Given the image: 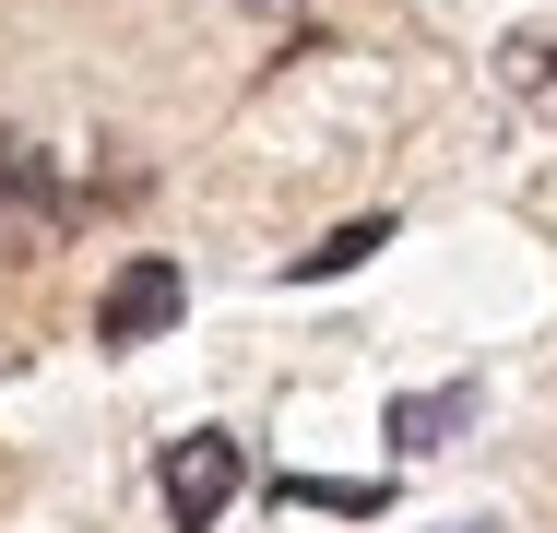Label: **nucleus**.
Masks as SVG:
<instances>
[{"instance_id": "f257e3e1", "label": "nucleus", "mask_w": 557, "mask_h": 533, "mask_svg": "<svg viewBox=\"0 0 557 533\" xmlns=\"http://www.w3.org/2000/svg\"><path fill=\"white\" fill-rule=\"evenodd\" d=\"M72 237V178L36 142H0V261H48Z\"/></svg>"}, {"instance_id": "f03ea898", "label": "nucleus", "mask_w": 557, "mask_h": 533, "mask_svg": "<svg viewBox=\"0 0 557 533\" xmlns=\"http://www.w3.org/2000/svg\"><path fill=\"white\" fill-rule=\"evenodd\" d=\"M237 474H249V462H237V438H225V426H190V438L154 462L166 522H178V533H214V522H225V498H237Z\"/></svg>"}, {"instance_id": "7ed1b4c3", "label": "nucleus", "mask_w": 557, "mask_h": 533, "mask_svg": "<svg viewBox=\"0 0 557 533\" xmlns=\"http://www.w3.org/2000/svg\"><path fill=\"white\" fill-rule=\"evenodd\" d=\"M178 309H190L178 261H154V249H143V261H119V273H108V297H96V344H154Z\"/></svg>"}, {"instance_id": "20e7f679", "label": "nucleus", "mask_w": 557, "mask_h": 533, "mask_svg": "<svg viewBox=\"0 0 557 533\" xmlns=\"http://www.w3.org/2000/svg\"><path fill=\"white\" fill-rule=\"evenodd\" d=\"M462 426H474V380H440V392H404L392 404V438L404 450H450Z\"/></svg>"}, {"instance_id": "39448f33", "label": "nucleus", "mask_w": 557, "mask_h": 533, "mask_svg": "<svg viewBox=\"0 0 557 533\" xmlns=\"http://www.w3.org/2000/svg\"><path fill=\"white\" fill-rule=\"evenodd\" d=\"M273 498H297V510H344V522H380V510H392V486H356V474H273Z\"/></svg>"}, {"instance_id": "423d86ee", "label": "nucleus", "mask_w": 557, "mask_h": 533, "mask_svg": "<svg viewBox=\"0 0 557 533\" xmlns=\"http://www.w3.org/2000/svg\"><path fill=\"white\" fill-rule=\"evenodd\" d=\"M368 249H392V213H356V225H333L321 249H297V285H321V273H356Z\"/></svg>"}, {"instance_id": "0eeeda50", "label": "nucleus", "mask_w": 557, "mask_h": 533, "mask_svg": "<svg viewBox=\"0 0 557 533\" xmlns=\"http://www.w3.org/2000/svg\"><path fill=\"white\" fill-rule=\"evenodd\" d=\"M510 84L534 107H557V36H510Z\"/></svg>"}, {"instance_id": "6e6552de", "label": "nucleus", "mask_w": 557, "mask_h": 533, "mask_svg": "<svg viewBox=\"0 0 557 533\" xmlns=\"http://www.w3.org/2000/svg\"><path fill=\"white\" fill-rule=\"evenodd\" d=\"M249 12H285V0H249Z\"/></svg>"}]
</instances>
